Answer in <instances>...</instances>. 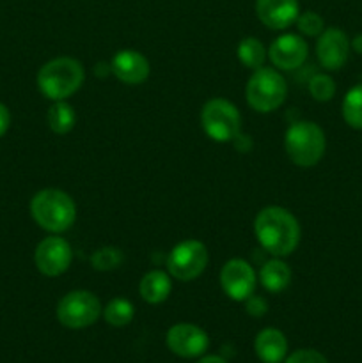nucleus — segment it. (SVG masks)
<instances>
[{
	"label": "nucleus",
	"mask_w": 362,
	"mask_h": 363,
	"mask_svg": "<svg viewBox=\"0 0 362 363\" xmlns=\"http://www.w3.org/2000/svg\"><path fill=\"white\" fill-rule=\"evenodd\" d=\"M284 149L295 165L302 169L314 167L325 155V133L312 121H297L284 135Z\"/></svg>",
	"instance_id": "nucleus-4"
},
{
	"label": "nucleus",
	"mask_w": 362,
	"mask_h": 363,
	"mask_svg": "<svg viewBox=\"0 0 362 363\" xmlns=\"http://www.w3.org/2000/svg\"><path fill=\"white\" fill-rule=\"evenodd\" d=\"M201 124L204 133L212 140L226 144L240 137L241 116L231 101L224 98H213L202 106Z\"/></svg>",
	"instance_id": "nucleus-6"
},
{
	"label": "nucleus",
	"mask_w": 362,
	"mask_h": 363,
	"mask_svg": "<svg viewBox=\"0 0 362 363\" xmlns=\"http://www.w3.org/2000/svg\"><path fill=\"white\" fill-rule=\"evenodd\" d=\"M170 279L172 277L162 269H153V272L146 273L138 284V293H141L142 300L151 305L163 303L172 291V280Z\"/></svg>",
	"instance_id": "nucleus-17"
},
{
	"label": "nucleus",
	"mask_w": 362,
	"mask_h": 363,
	"mask_svg": "<svg viewBox=\"0 0 362 363\" xmlns=\"http://www.w3.org/2000/svg\"><path fill=\"white\" fill-rule=\"evenodd\" d=\"M287 94V85L283 74L273 67L254 69L247 82L245 96L252 110L259 113H270L279 108Z\"/></svg>",
	"instance_id": "nucleus-5"
},
{
	"label": "nucleus",
	"mask_w": 362,
	"mask_h": 363,
	"mask_svg": "<svg viewBox=\"0 0 362 363\" xmlns=\"http://www.w3.org/2000/svg\"><path fill=\"white\" fill-rule=\"evenodd\" d=\"M350 48V39H348V35L341 28H325L318 35V43H316L318 62L327 71L341 69L346 64Z\"/></svg>",
	"instance_id": "nucleus-12"
},
{
	"label": "nucleus",
	"mask_w": 362,
	"mask_h": 363,
	"mask_svg": "<svg viewBox=\"0 0 362 363\" xmlns=\"http://www.w3.org/2000/svg\"><path fill=\"white\" fill-rule=\"evenodd\" d=\"M110 71L119 82L128 85L144 84L149 77V60L137 50H119L110 60Z\"/></svg>",
	"instance_id": "nucleus-14"
},
{
	"label": "nucleus",
	"mask_w": 362,
	"mask_h": 363,
	"mask_svg": "<svg viewBox=\"0 0 362 363\" xmlns=\"http://www.w3.org/2000/svg\"><path fill=\"white\" fill-rule=\"evenodd\" d=\"M123 262V252L116 247H103L91 255L92 268L98 272H112Z\"/></svg>",
	"instance_id": "nucleus-23"
},
{
	"label": "nucleus",
	"mask_w": 362,
	"mask_h": 363,
	"mask_svg": "<svg viewBox=\"0 0 362 363\" xmlns=\"http://www.w3.org/2000/svg\"><path fill=\"white\" fill-rule=\"evenodd\" d=\"M245 303H247L245 305L247 307V314L252 315V318H261V315H265L268 312V303L261 296H254L252 294L251 298L245 300Z\"/></svg>",
	"instance_id": "nucleus-27"
},
{
	"label": "nucleus",
	"mask_w": 362,
	"mask_h": 363,
	"mask_svg": "<svg viewBox=\"0 0 362 363\" xmlns=\"http://www.w3.org/2000/svg\"><path fill=\"white\" fill-rule=\"evenodd\" d=\"M291 268L280 257L272 259V261L265 262L259 269V282L265 287L268 293H283L287 286L291 284Z\"/></svg>",
	"instance_id": "nucleus-18"
},
{
	"label": "nucleus",
	"mask_w": 362,
	"mask_h": 363,
	"mask_svg": "<svg viewBox=\"0 0 362 363\" xmlns=\"http://www.w3.org/2000/svg\"><path fill=\"white\" fill-rule=\"evenodd\" d=\"M307 43L298 34H283L273 39L268 48V57L280 71H293L307 59Z\"/></svg>",
	"instance_id": "nucleus-13"
},
{
	"label": "nucleus",
	"mask_w": 362,
	"mask_h": 363,
	"mask_svg": "<svg viewBox=\"0 0 362 363\" xmlns=\"http://www.w3.org/2000/svg\"><path fill=\"white\" fill-rule=\"evenodd\" d=\"M31 215L41 229L60 234L70 229L77 220V206L66 191L46 188L32 197Z\"/></svg>",
	"instance_id": "nucleus-2"
},
{
	"label": "nucleus",
	"mask_w": 362,
	"mask_h": 363,
	"mask_svg": "<svg viewBox=\"0 0 362 363\" xmlns=\"http://www.w3.org/2000/svg\"><path fill=\"white\" fill-rule=\"evenodd\" d=\"M256 272L243 259H231L220 269L222 291L234 301H245L254 294Z\"/></svg>",
	"instance_id": "nucleus-10"
},
{
	"label": "nucleus",
	"mask_w": 362,
	"mask_h": 363,
	"mask_svg": "<svg viewBox=\"0 0 362 363\" xmlns=\"http://www.w3.org/2000/svg\"><path fill=\"white\" fill-rule=\"evenodd\" d=\"M284 363H329V360L314 350H298L284 358Z\"/></svg>",
	"instance_id": "nucleus-26"
},
{
	"label": "nucleus",
	"mask_w": 362,
	"mask_h": 363,
	"mask_svg": "<svg viewBox=\"0 0 362 363\" xmlns=\"http://www.w3.org/2000/svg\"><path fill=\"white\" fill-rule=\"evenodd\" d=\"M236 55L245 67L254 71L263 67V64H265L266 48L258 38H245L238 45Z\"/></svg>",
	"instance_id": "nucleus-20"
},
{
	"label": "nucleus",
	"mask_w": 362,
	"mask_h": 363,
	"mask_svg": "<svg viewBox=\"0 0 362 363\" xmlns=\"http://www.w3.org/2000/svg\"><path fill=\"white\" fill-rule=\"evenodd\" d=\"M102 312V303L91 291H71L60 298L57 305V319L60 325L71 330H82L94 325Z\"/></svg>",
	"instance_id": "nucleus-7"
},
{
	"label": "nucleus",
	"mask_w": 362,
	"mask_h": 363,
	"mask_svg": "<svg viewBox=\"0 0 362 363\" xmlns=\"http://www.w3.org/2000/svg\"><path fill=\"white\" fill-rule=\"evenodd\" d=\"M259 21L272 30H284L297 21L300 14L298 0H256Z\"/></svg>",
	"instance_id": "nucleus-15"
},
{
	"label": "nucleus",
	"mask_w": 362,
	"mask_h": 363,
	"mask_svg": "<svg viewBox=\"0 0 362 363\" xmlns=\"http://www.w3.org/2000/svg\"><path fill=\"white\" fill-rule=\"evenodd\" d=\"M254 350L263 363H280L286 358L287 340L280 330L265 328L256 337Z\"/></svg>",
	"instance_id": "nucleus-16"
},
{
	"label": "nucleus",
	"mask_w": 362,
	"mask_h": 363,
	"mask_svg": "<svg viewBox=\"0 0 362 363\" xmlns=\"http://www.w3.org/2000/svg\"><path fill=\"white\" fill-rule=\"evenodd\" d=\"M73 259L71 245L60 236H48L35 247L34 262L45 277H59L67 272Z\"/></svg>",
	"instance_id": "nucleus-9"
},
{
	"label": "nucleus",
	"mask_w": 362,
	"mask_h": 363,
	"mask_svg": "<svg viewBox=\"0 0 362 363\" xmlns=\"http://www.w3.org/2000/svg\"><path fill=\"white\" fill-rule=\"evenodd\" d=\"M209 261L208 248L199 240H185L177 243L167 257V273L181 282L195 280L206 269Z\"/></svg>",
	"instance_id": "nucleus-8"
},
{
	"label": "nucleus",
	"mask_w": 362,
	"mask_h": 363,
	"mask_svg": "<svg viewBox=\"0 0 362 363\" xmlns=\"http://www.w3.org/2000/svg\"><path fill=\"white\" fill-rule=\"evenodd\" d=\"M85 80L84 66L71 57H57L39 69L38 87L52 101H62L73 96Z\"/></svg>",
	"instance_id": "nucleus-3"
},
{
	"label": "nucleus",
	"mask_w": 362,
	"mask_h": 363,
	"mask_svg": "<svg viewBox=\"0 0 362 363\" xmlns=\"http://www.w3.org/2000/svg\"><path fill=\"white\" fill-rule=\"evenodd\" d=\"M309 92L316 101H330L336 94V84H334L332 77L325 73H318L309 80Z\"/></svg>",
	"instance_id": "nucleus-24"
},
{
	"label": "nucleus",
	"mask_w": 362,
	"mask_h": 363,
	"mask_svg": "<svg viewBox=\"0 0 362 363\" xmlns=\"http://www.w3.org/2000/svg\"><path fill=\"white\" fill-rule=\"evenodd\" d=\"M135 315V308L130 300L126 298H114L103 308V318L110 326L116 328H123V326L130 325L131 319Z\"/></svg>",
	"instance_id": "nucleus-21"
},
{
	"label": "nucleus",
	"mask_w": 362,
	"mask_h": 363,
	"mask_svg": "<svg viewBox=\"0 0 362 363\" xmlns=\"http://www.w3.org/2000/svg\"><path fill=\"white\" fill-rule=\"evenodd\" d=\"M9 126H11L9 108H7V106L4 105V103H0V138H2L4 135L7 133Z\"/></svg>",
	"instance_id": "nucleus-28"
},
{
	"label": "nucleus",
	"mask_w": 362,
	"mask_h": 363,
	"mask_svg": "<svg viewBox=\"0 0 362 363\" xmlns=\"http://www.w3.org/2000/svg\"><path fill=\"white\" fill-rule=\"evenodd\" d=\"M295 23H297L300 34L307 35V38H318L325 30V20L316 11H305V13L298 14Z\"/></svg>",
	"instance_id": "nucleus-25"
},
{
	"label": "nucleus",
	"mask_w": 362,
	"mask_h": 363,
	"mask_svg": "<svg viewBox=\"0 0 362 363\" xmlns=\"http://www.w3.org/2000/svg\"><path fill=\"white\" fill-rule=\"evenodd\" d=\"M254 234L263 250L273 257H287L300 243L298 220L280 206H268L258 213Z\"/></svg>",
	"instance_id": "nucleus-1"
},
{
	"label": "nucleus",
	"mask_w": 362,
	"mask_h": 363,
	"mask_svg": "<svg viewBox=\"0 0 362 363\" xmlns=\"http://www.w3.org/2000/svg\"><path fill=\"white\" fill-rule=\"evenodd\" d=\"M46 119H48V126L53 133L66 135L75 128L77 113H75L73 106L66 99H62V101H53V105L48 108Z\"/></svg>",
	"instance_id": "nucleus-19"
},
{
	"label": "nucleus",
	"mask_w": 362,
	"mask_h": 363,
	"mask_svg": "<svg viewBox=\"0 0 362 363\" xmlns=\"http://www.w3.org/2000/svg\"><path fill=\"white\" fill-rule=\"evenodd\" d=\"M167 347L181 358H197L206 353L209 339L206 332L190 323H180L170 326L165 337Z\"/></svg>",
	"instance_id": "nucleus-11"
},
{
	"label": "nucleus",
	"mask_w": 362,
	"mask_h": 363,
	"mask_svg": "<svg viewBox=\"0 0 362 363\" xmlns=\"http://www.w3.org/2000/svg\"><path fill=\"white\" fill-rule=\"evenodd\" d=\"M343 119L353 130H362V85H355L344 96Z\"/></svg>",
	"instance_id": "nucleus-22"
},
{
	"label": "nucleus",
	"mask_w": 362,
	"mask_h": 363,
	"mask_svg": "<svg viewBox=\"0 0 362 363\" xmlns=\"http://www.w3.org/2000/svg\"><path fill=\"white\" fill-rule=\"evenodd\" d=\"M350 46L355 50V53H358V55H362V34L355 35L353 41L350 43Z\"/></svg>",
	"instance_id": "nucleus-29"
},
{
	"label": "nucleus",
	"mask_w": 362,
	"mask_h": 363,
	"mask_svg": "<svg viewBox=\"0 0 362 363\" xmlns=\"http://www.w3.org/2000/svg\"><path fill=\"white\" fill-rule=\"evenodd\" d=\"M197 363H227L222 357H216V354H209V357L201 358Z\"/></svg>",
	"instance_id": "nucleus-30"
}]
</instances>
